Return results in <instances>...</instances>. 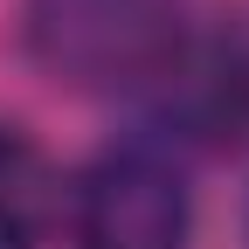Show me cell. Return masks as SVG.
Instances as JSON below:
<instances>
[{"instance_id":"6da1fadb","label":"cell","mask_w":249,"mask_h":249,"mask_svg":"<svg viewBox=\"0 0 249 249\" xmlns=\"http://www.w3.org/2000/svg\"><path fill=\"white\" fill-rule=\"evenodd\" d=\"M21 35L55 83L139 97H152V83L194 42L180 0H28Z\"/></svg>"},{"instance_id":"7a4b0ae2","label":"cell","mask_w":249,"mask_h":249,"mask_svg":"<svg viewBox=\"0 0 249 249\" xmlns=\"http://www.w3.org/2000/svg\"><path fill=\"white\" fill-rule=\"evenodd\" d=\"M70 235L76 249H187L194 194L180 160L152 139L104 145L70 187Z\"/></svg>"},{"instance_id":"3957f363","label":"cell","mask_w":249,"mask_h":249,"mask_svg":"<svg viewBox=\"0 0 249 249\" xmlns=\"http://www.w3.org/2000/svg\"><path fill=\"white\" fill-rule=\"evenodd\" d=\"M55 222H62V173L21 124H0V249H42Z\"/></svg>"},{"instance_id":"277c9868","label":"cell","mask_w":249,"mask_h":249,"mask_svg":"<svg viewBox=\"0 0 249 249\" xmlns=\"http://www.w3.org/2000/svg\"><path fill=\"white\" fill-rule=\"evenodd\" d=\"M242 235H249V222H242Z\"/></svg>"}]
</instances>
